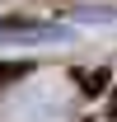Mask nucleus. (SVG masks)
Wrapping results in <instances>:
<instances>
[{
	"label": "nucleus",
	"mask_w": 117,
	"mask_h": 122,
	"mask_svg": "<svg viewBox=\"0 0 117 122\" xmlns=\"http://www.w3.org/2000/svg\"><path fill=\"white\" fill-rule=\"evenodd\" d=\"M66 28L56 24H33V19H0V42L5 47H24V42H61Z\"/></svg>",
	"instance_id": "f257e3e1"
},
{
	"label": "nucleus",
	"mask_w": 117,
	"mask_h": 122,
	"mask_svg": "<svg viewBox=\"0 0 117 122\" xmlns=\"http://www.w3.org/2000/svg\"><path fill=\"white\" fill-rule=\"evenodd\" d=\"M80 80L89 85L84 94H103V85H108V71H80Z\"/></svg>",
	"instance_id": "f03ea898"
},
{
	"label": "nucleus",
	"mask_w": 117,
	"mask_h": 122,
	"mask_svg": "<svg viewBox=\"0 0 117 122\" xmlns=\"http://www.w3.org/2000/svg\"><path fill=\"white\" fill-rule=\"evenodd\" d=\"M108 113H112V117H117V89H112V99H108Z\"/></svg>",
	"instance_id": "7ed1b4c3"
}]
</instances>
